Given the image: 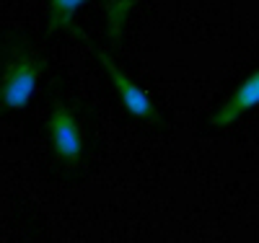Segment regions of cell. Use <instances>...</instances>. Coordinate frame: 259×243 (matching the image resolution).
Instances as JSON below:
<instances>
[{
	"instance_id": "6",
	"label": "cell",
	"mask_w": 259,
	"mask_h": 243,
	"mask_svg": "<svg viewBox=\"0 0 259 243\" xmlns=\"http://www.w3.org/2000/svg\"><path fill=\"white\" fill-rule=\"evenodd\" d=\"M135 0H109L106 3V26H109V36L114 41L122 39V26H124V18L133 11Z\"/></svg>"
},
{
	"instance_id": "5",
	"label": "cell",
	"mask_w": 259,
	"mask_h": 243,
	"mask_svg": "<svg viewBox=\"0 0 259 243\" xmlns=\"http://www.w3.org/2000/svg\"><path fill=\"white\" fill-rule=\"evenodd\" d=\"M83 3L85 0H50V29H70Z\"/></svg>"
},
{
	"instance_id": "4",
	"label": "cell",
	"mask_w": 259,
	"mask_h": 243,
	"mask_svg": "<svg viewBox=\"0 0 259 243\" xmlns=\"http://www.w3.org/2000/svg\"><path fill=\"white\" fill-rule=\"evenodd\" d=\"M254 106H259V70H254L239 88H236V93L212 114V124L215 127H228Z\"/></svg>"
},
{
	"instance_id": "2",
	"label": "cell",
	"mask_w": 259,
	"mask_h": 243,
	"mask_svg": "<svg viewBox=\"0 0 259 243\" xmlns=\"http://www.w3.org/2000/svg\"><path fill=\"white\" fill-rule=\"evenodd\" d=\"M50 142L55 156L65 163V166H75L83 158V127L78 122V117L70 112L68 106H55L50 114Z\"/></svg>"
},
{
	"instance_id": "1",
	"label": "cell",
	"mask_w": 259,
	"mask_h": 243,
	"mask_svg": "<svg viewBox=\"0 0 259 243\" xmlns=\"http://www.w3.org/2000/svg\"><path fill=\"white\" fill-rule=\"evenodd\" d=\"M41 70H45V62L39 57L18 52L0 85V104L8 109H24L36 91Z\"/></svg>"
},
{
	"instance_id": "3",
	"label": "cell",
	"mask_w": 259,
	"mask_h": 243,
	"mask_svg": "<svg viewBox=\"0 0 259 243\" xmlns=\"http://www.w3.org/2000/svg\"><path fill=\"white\" fill-rule=\"evenodd\" d=\"M96 52V57H99V62L106 68V73H109V78H112V83H114V88H117V93H119V99H122V104L127 106V112L130 114H135V117H140V119H148V122H158V112H156V106H153V101L148 99V93L143 91L140 85H135L133 80L127 78V73L124 70H119L117 65L112 62V57L106 55L104 50H94Z\"/></svg>"
}]
</instances>
